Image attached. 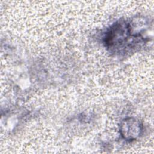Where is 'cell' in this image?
Instances as JSON below:
<instances>
[{
    "label": "cell",
    "instance_id": "cell-2",
    "mask_svg": "<svg viewBox=\"0 0 154 154\" xmlns=\"http://www.w3.org/2000/svg\"><path fill=\"white\" fill-rule=\"evenodd\" d=\"M143 131L140 122L132 117L125 119L120 124V132L122 137L126 140H134L137 138Z\"/></svg>",
    "mask_w": 154,
    "mask_h": 154
},
{
    "label": "cell",
    "instance_id": "cell-1",
    "mask_svg": "<svg viewBox=\"0 0 154 154\" xmlns=\"http://www.w3.org/2000/svg\"><path fill=\"white\" fill-rule=\"evenodd\" d=\"M132 35L129 23L124 21L119 22L114 24L106 32L105 43L108 48L118 51L125 46Z\"/></svg>",
    "mask_w": 154,
    "mask_h": 154
}]
</instances>
